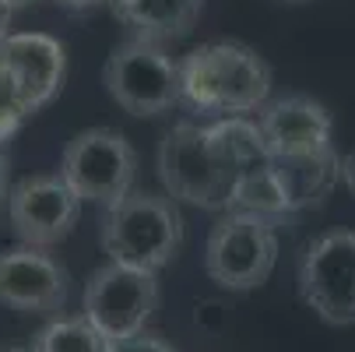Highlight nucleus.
Returning <instances> with one entry per match:
<instances>
[{
	"label": "nucleus",
	"mask_w": 355,
	"mask_h": 352,
	"mask_svg": "<svg viewBox=\"0 0 355 352\" xmlns=\"http://www.w3.org/2000/svg\"><path fill=\"white\" fill-rule=\"evenodd\" d=\"M341 180H345V187H348L352 197H355V152L341 159Z\"/></svg>",
	"instance_id": "nucleus-19"
},
{
	"label": "nucleus",
	"mask_w": 355,
	"mask_h": 352,
	"mask_svg": "<svg viewBox=\"0 0 355 352\" xmlns=\"http://www.w3.org/2000/svg\"><path fill=\"white\" fill-rule=\"evenodd\" d=\"M257 127L271 156H302L331 148V113L306 95H285L268 103L257 117Z\"/></svg>",
	"instance_id": "nucleus-12"
},
{
	"label": "nucleus",
	"mask_w": 355,
	"mask_h": 352,
	"mask_svg": "<svg viewBox=\"0 0 355 352\" xmlns=\"http://www.w3.org/2000/svg\"><path fill=\"white\" fill-rule=\"evenodd\" d=\"M271 166H275V176L285 190L288 212L324 205V197L341 180V159L334 156V148L302 152V156H271Z\"/></svg>",
	"instance_id": "nucleus-13"
},
{
	"label": "nucleus",
	"mask_w": 355,
	"mask_h": 352,
	"mask_svg": "<svg viewBox=\"0 0 355 352\" xmlns=\"http://www.w3.org/2000/svg\"><path fill=\"white\" fill-rule=\"evenodd\" d=\"M8 197H11V159L4 152V144H0V208L8 205Z\"/></svg>",
	"instance_id": "nucleus-18"
},
{
	"label": "nucleus",
	"mask_w": 355,
	"mask_h": 352,
	"mask_svg": "<svg viewBox=\"0 0 355 352\" xmlns=\"http://www.w3.org/2000/svg\"><path fill=\"white\" fill-rule=\"evenodd\" d=\"M0 352H28V349H0Z\"/></svg>",
	"instance_id": "nucleus-24"
},
{
	"label": "nucleus",
	"mask_w": 355,
	"mask_h": 352,
	"mask_svg": "<svg viewBox=\"0 0 355 352\" xmlns=\"http://www.w3.org/2000/svg\"><path fill=\"white\" fill-rule=\"evenodd\" d=\"M81 197L57 176H25L11 187L8 219L21 243L28 246H53L78 226Z\"/></svg>",
	"instance_id": "nucleus-9"
},
{
	"label": "nucleus",
	"mask_w": 355,
	"mask_h": 352,
	"mask_svg": "<svg viewBox=\"0 0 355 352\" xmlns=\"http://www.w3.org/2000/svg\"><path fill=\"white\" fill-rule=\"evenodd\" d=\"M0 71L11 78L25 106L35 113L64 85L67 53L53 35L42 32H11L0 39Z\"/></svg>",
	"instance_id": "nucleus-11"
},
{
	"label": "nucleus",
	"mask_w": 355,
	"mask_h": 352,
	"mask_svg": "<svg viewBox=\"0 0 355 352\" xmlns=\"http://www.w3.org/2000/svg\"><path fill=\"white\" fill-rule=\"evenodd\" d=\"M183 243V215L169 197L151 190H130L103 219V250L110 261L159 271L166 268Z\"/></svg>",
	"instance_id": "nucleus-2"
},
{
	"label": "nucleus",
	"mask_w": 355,
	"mask_h": 352,
	"mask_svg": "<svg viewBox=\"0 0 355 352\" xmlns=\"http://www.w3.org/2000/svg\"><path fill=\"white\" fill-rule=\"evenodd\" d=\"M155 307H159L155 271H141V268L110 261L85 285V317L110 342L144 331Z\"/></svg>",
	"instance_id": "nucleus-8"
},
{
	"label": "nucleus",
	"mask_w": 355,
	"mask_h": 352,
	"mask_svg": "<svg viewBox=\"0 0 355 352\" xmlns=\"http://www.w3.org/2000/svg\"><path fill=\"white\" fill-rule=\"evenodd\" d=\"M28 113H32V110L25 106V99H21L18 88L11 85V78L0 71V144L18 134V127L25 124Z\"/></svg>",
	"instance_id": "nucleus-16"
},
{
	"label": "nucleus",
	"mask_w": 355,
	"mask_h": 352,
	"mask_svg": "<svg viewBox=\"0 0 355 352\" xmlns=\"http://www.w3.org/2000/svg\"><path fill=\"white\" fill-rule=\"evenodd\" d=\"M271 92V67L243 42H205L180 60V103L208 117L261 110Z\"/></svg>",
	"instance_id": "nucleus-1"
},
{
	"label": "nucleus",
	"mask_w": 355,
	"mask_h": 352,
	"mask_svg": "<svg viewBox=\"0 0 355 352\" xmlns=\"http://www.w3.org/2000/svg\"><path fill=\"white\" fill-rule=\"evenodd\" d=\"M159 176L173 201H187L205 212H229L236 173L208 127L176 124L159 144Z\"/></svg>",
	"instance_id": "nucleus-3"
},
{
	"label": "nucleus",
	"mask_w": 355,
	"mask_h": 352,
	"mask_svg": "<svg viewBox=\"0 0 355 352\" xmlns=\"http://www.w3.org/2000/svg\"><path fill=\"white\" fill-rule=\"evenodd\" d=\"M137 156L130 141L120 131L110 127H92L67 141L60 156V176L81 201L95 205H116L120 197L134 190Z\"/></svg>",
	"instance_id": "nucleus-7"
},
{
	"label": "nucleus",
	"mask_w": 355,
	"mask_h": 352,
	"mask_svg": "<svg viewBox=\"0 0 355 352\" xmlns=\"http://www.w3.org/2000/svg\"><path fill=\"white\" fill-rule=\"evenodd\" d=\"M106 92L130 117H159L180 103V64L155 39H127L120 42L106 67Z\"/></svg>",
	"instance_id": "nucleus-5"
},
{
	"label": "nucleus",
	"mask_w": 355,
	"mask_h": 352,
	"mask_svg": "<svg viewBox=\"0 0 355 352\" xmlns=\"http://www.w3.org/2000/svg\"><path fill=\"white\" fill-rule=\"evenodd\" d=\"M299 296L324 324H355V229H331L299 258Z\"/></svg>",
	"instance_id": "nucleus-6"
},
{
	"label": "nucleus",
	"mask_w": 355,
	"mask_h": 352,
	"mask_svg": "<svg viewBox=\"0 0 355 352\" xmlns=\"http://www.w3.org/2000/svg\"><path fill=\"white\" fill-rule=\"evenodd\" d=\"M8 28H11V8L4 4V0H0V39H4V35H11Z\"/></svg>",
	"instance_id": "nucleus-21"
},
{
	"label": "nucleus",
	"mask_w": 355,
	"mask_h": 352,
	"mask_svg": "<svg viewBox=\"0 0 355 352\" xmlns=\"http://www.w3.org/2000/svg\"><path fill=\"white\" fill-rule=\"evenodd\" d=\"M106 352H176V349L155 331H137V335H127L120 342H110Z\"/></svg>",
	"instance_id": "nucleus-17"
},
{
	"label": "nucleus",
	"mask_w": 355,
	"mask_h": 352,
	"mask_svg": "<svg viewBox=\"0 0 355 352\" xmlns=\"http://www.w3.org/2000/svg\"><path fill=\"white\" fill-rule=\"evenodd\" d=\"M4 4H8L11 11H18V8H28V4H35V0H4Z\"/></svg>",
	"instance_id": "nucleus-22"
},
{
	"label": "nucleus",
	"mask_w": 355,
	"mask_h": 352,
	"mask_svg": "<svg viewBox=\"0 0 355 352\" xmlns=\"http://www.w3.org/2000/svg\"><path fill=\"white\" fill-rule=\"evenodd\" d=\"M110 8L127 28H134V35L166 42L197 25L205 0H110Z\"/></svg>",
	"instance_id": "nucleus-14"
},
{
	"label": "nucleus",
	"mask_w": 355,
	"mask_h": 352,
	"mask_svg": "<svg viewBox=\"0 0 355 352\" xmlns=\"http://www.w3.org/2000/svg\"><path fill=\"white\" fill-rule=\"evenodd\" d=\"M53 4H60V8H67V11H92V8H98V4H110V0H53Z\"/></svg>",
	"instance_id": "nucleus-20"
},
{
	"label": "nucleus",
	"mask_w": 355,
	"mask_h": 352,
	"mask_svg": "<svg viewBox=\"0 0 355 352\" xmlns=\"http://www.w3.org/2000/svg\"><path fill=\"white\" fill-rule=\"evenodd\" d=\"M282 4H306V0H282Z\"/></svg>",
	"instance_id": "nucleus-23"
},
{
	"label": "nucleus",
	"mask_w": 355,
	"mask_h": 352,
	"mask_svg": "<svg viewBox=\"0 0 355 352\" xmlns=\"http://www.w3.org/2000/svg\"><path fill=\"white\" fill-rule=\"evenodd\" d=\"M278 261L275 219L253 212H229L215 222L205 246V271L215 285L250 292L271 278Z\"/></svg>",
	"instance_id": "nucleus-4"
},
{
	"label": "nucleus",
	"mask_w": 355,
	"mask_h": 352,
	"mask_svg": "<svg viewBox=\"0 0 355 352\" xmlns=\"http://www.w3.org/2000/svg\"><path fill=\"white\" fill-rule=\"evenodd\" d=\"M67 303V271L42 246H15L0 254V307L21 314H53Z\"/></svg>",
	"instance_id": "nucleus-10"
},
{
	"label": "nucleus",
	"mask_w": 355,
	"mask_h": 352,
	"mask_svg": "<svg viewBox=\"0 0 355 352\" xmlns=\"http://www.w3.org/2000/svg\"><path fill=\"white\" fill-rule=\"evenodd\" d=\"M106 349H110V338L98 331L88 317L49 321L32 338V352H106Z\"/></svg>",
	"instance_id": "nucleus-15"
}]
</instances>
